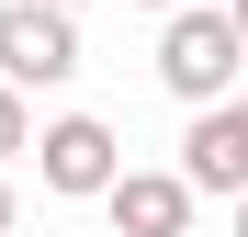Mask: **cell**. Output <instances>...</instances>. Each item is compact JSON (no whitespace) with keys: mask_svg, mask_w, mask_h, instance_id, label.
Returning a JSON list of instances; mask_svg holds the SVG:
<instances>
[{"mask_svg":"<svg viewBox=\"0 0 248 237\" xmlns=\"http://www.w3.org/2000/svg\"><path fill=\"white\" fill-rule=\"evenodd\" d=\"M34 181L68 192V204H102V192L124 181V136L102 125V113H57V125L34 136Z\"/></svg>","mask_w":248,"mask_h":237,"instance_id":"3957f363","label":"cell"},{"mask_svg":"<svg viewBox=\"0 0 248 237\" xmlns=\"http://www.w3.org/2000/svg\"><path fill=\"white\" fill-rule=\"evenodd\" d=\"M113 237H192V170H124L102 192Z\"/></svg>","mask_w":248,"mask_h":237,"instance_id":"277c9868","label":"cell"},{"mask_svg":"<svg viewBox=\"0 0 248 237\" xmlns=\"http://www.w3.org/2000/svg\"><path fill=\"white\" fill-rule=\"evenodd\" d=\"M46 12H79V0H46Z\"/></svg>","mask_w":248,"mask_h":237,"instance_id":"9c48e42d","label":"cell"},{"mask_svg":"<svg viewBox=\"0 0 248 237\" xmlns=\"http://www.w3.org/2000/svg\"><path fill=\"white\" fill-rule=\"evenodd\" d=\"M23 147H34V113H23L12 79H0V158H23Z\"/></svg>","mask_w":248,"mask_h":237,"instance_id":"8992f818","label":"cell"},{"mask_svg":"<svg viewBox=\"0 0 248 237\" xmlns=\"http://www.w3.org/2000/svg\"><path fill=\"white\" fill-rule=\"evenodd\" d=\"M237 237H248V204H237Z\"/></svg>","mask_w":248,"mask_h":237,"instance_id":"8fae6325","label":"cell"},{"mask_svg":"<svg viewBox=\"0 0 248 237\" xmlns=\"http://www.w3.org/2000/svg\"><path fill=\"white\" fill-rule=\"evenodd\" d=\"M12 226H23V192H12V181H0V237H12Z\"/></svg>","mask_w":248,"mask_h":237,"instance_id":"52a82bcc","label":"cell"},{"mask_svg":"<svg viewBox=\"0 0 248 237\" xmlns=\"http://www.w3.org/2000/svg\"><path fill=\"white\" fill-rule=\"evenodd\" d=\"M226 12H237V23H248V0H226Z\"/></svg>","mask_w":248,"mask_h":237,"instance_id":"30bf717a","label":"cell"},{"mask_svg":"<svg viewBox=\"0 0 248 237\" xmlns=\"http://www.w3.org/2000/svg\"><path fill=\"white\" fill-rule=\"evenodd\" d=\"M0 79H12V91H68L79 79V12L0 0Z\"/></svg>","mask_w":248,"mask_h":237,"instance_id":"7a4b0ae2","label":"cell"},{"mask_svg":"<svg viewBox=\"0 0 248 237\" xmlns=\"http://www.w3.org/2000/svg\"><path fill=\"white\" fill-rule=\"evenodd\" d=\"M237 79H248V23L237 12H170L158 23V91L170 102H192V113H215V102H237Z\"/></svg>","mask_w":248,"mask_h":237,"instance_id":"6da1fadb","label":"cell"},{"mask_svg":"<svg viewBox=\"0 0 248 237\" xmlns=\"http://www.w3.org/2000/svg\"><path fill=\"white\" fill-rule=\"evenodd\" d=\"M136 12H158V23H170V12H192V0H136Z\"/></svg>","mask_w":248,"mask_h":237,"instance_id":"ba28073f","label":"cell"},{"mask_svg":"<svg viewBox=\"0 0 248 237\" xmlns=\"http://www.w3.org/2000/svg\"><path fill=\"white\" fill-rule=\"evenodd\" d=\"M181 170H192V192H226V204H248V102L192 113V136H181Z\"/></svg>","mask_w":248,"mask_h":237,"instance_id":"5b68a950","label":"cell"}]
</instances>
